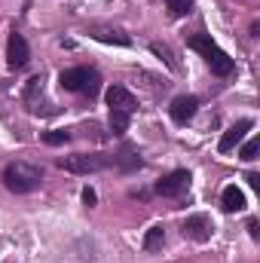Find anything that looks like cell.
<instances>
[{
  "instance_id": "cell-13",
  "label": "cell",
  "mask_w": 260,
  "mask_h": 263,
  "mask_svg": "<svg viewBox=\"0 0 260 263\" xmlns=\"http://www.w3.org/2000/svg\"><path fill=\"white\" fill-rule=\"evenodd\" d=\"M162 245H165V230H162V223H156V227H150L147 236H144V251L153 254V251H159Z\"/></svg>"
},
{
  "instance_id": "cell-16",
  "label": "cell",
  "mask_w": 260,
  "mask_h": 263,
  "mask_svg": "<svg viewBox=\"0 0 260 263\" xmlns=\"http://www.w3.org/2000/svg\"><path fill=\"white\" fill-rule=\"evenodd\" d=\"M43 141H46L49 147H59V144H67V141H70V132L52 129V132H46V135H43Z\"/></svg>"
},
{
  "instance_id": "cell-12",
  "label": "cell",
  "mask_w": 260,
  "mask_h": 263,
  "mask_svg": "<svg viewBox=\"0 0 260 263\" xmlns=\"http://www.w3.org/2000/svg\"><path fill=\"white\" fill-rule=\"evenodd\" d=\"M92 37L95 40H101V43H117V46H129V37L123 34V31H117V28H92Z\"/></svg>"
},
{
  "instance_id": "cell-20",
  "label": "cell",
  "mask_w": 260,
  "mask_h": 263,
  "mask_svg": "<svg viewBox=\"0 0 260 263\" xmlns=\"http://www.w3.org/2000/svg\"><path fill=\"white\" fill-rule=\"evenodd\" d=\"M83 202H86L89 208H92V205L98 202V196H95V190H92V187H86V190H83Z\"/></svg>"
},
{
  "instance_id": "cell-6",
  "label": "cell",
  "mask_w": 260,
  "mask_h": 263,
  "mask_svg": "<svg viewBox=\"0 0 260 263\" xmlns=\"http://www.w3.org/2000/svg\"><path fill=\"white\" fill-rule=\"evenodd\" d=\"M196 110H199V98H196V95H181V98H175V101H172V107H169L172 120H175V123H181V126L193 120Z\"/></svg>"
},
{
  "instance_id": "cell-8",
  "label": "cell",
  "mask_w": 260,
  "mask_h": 263,
  "mask_svg": "<svg viewBox=\"0 0 260 263\" xmlns=\"http://www.w3.org/2000/svg\"><path fill=\"white\" fill-rule=\"evenodd\" d=\"M104 98H107V107H110V110H126V114H135V107H138L135 95H132L126 86H110Z\"/></svg>"
},
{
  "instance_id": "cell-7",
  "label": "cell",
  "mask_w": 260,
  "mask_h": 263,
  "mask_svg": "<svg viewBox=\"0 0 260 263\" xmlns=\"http://www.w3.org/2000/svg\"><path fill=\"white\" fill-rule=\"evenodd\" d=\"M28 59H31L28 40L22 34H9V46H6V62H9V67H25Z\"/></svg>"
},
{
  "instance_id": "cell-19",
  "label": "cell",
  "mask_w": 260,
  "mask_h": 263,
  "mask_svg": "<svg viewBox=\"0 0 260 263\" xmlns=\"http://www.w3.org/2000/svg\"><path fill=\"white\" fill-rule=\"evenodd\" d=\"M150 49H153V52H156V55H159L169 67H178V65H175V59H172V49H169V46H162V43H150Z\"/></svg>"
},
{
  "instance_id": "cell-10",
  "label": "cell",
  "mask_w": 260,
  "mask_h": 263,
  "mask_svg": "<svg viewBox=\"0 0 260 263\" xmlns=\"http://www.w3.org/2000/svg\"><path fill=\"white\" fill-rule=\"evenodd\" d=\"M251 126H254L251 120H239L236 126H230V129L224 132V138H220L217 150H220V153H230V150H233V147H236V144L245 138V132H251Z\"/></svg>"
},
{
  "instance_id": "cell-2",
  "label": "cell",
  "mask_w": 260,
  "mask_h": 263,
  "mask_svg": "<svg viewBox=\"0 0 260 263\" xmlns=\"http://www.w3.org/2000/svg\"><path fill=\"white\" fill-rule=\"evenodd\" d=\"M43 181V172L37 165H28V162H9L3 168V184L9 193H31L37 184Z\"/></svg>"
},
{
  "instance_id": "cell-22",
  "label": "cell",
  "mask_w": 260,
  "mask_h": 263,
  "mask_svg": "<svg viewBox=\"0 0 260 263\" xmlns=\"http://www.w3.org/2000/svg\"><path fill=\"white\" fill-rule=\"evenodd\" d=\"M248 184L257 190V187H260V175H254V172H251V175H248Z\"/></svg>"
},
{
  "instance_id": "cell-3",
  "label": "cell",
  "mask_w": 260,
  "mask_h": 263,
  "mask_svg": "<svg viewBox=\"0 0 260 263\" xmlns=\"http://www.w3.org/2000/svg\"><path fill=\"white\" fill-rule=\"evenodd\" d=\"M59 83H62V89H67V92H83V95H89V98H95L98 89H101L98 70H89V67H70V70H62Z\"/></svg>"
},
{
  "instance_id": "cell-21",
  "label": "cell",
  "mask_w": 260,
  "mask_h": 263,
  "mask_svg": "<svg viewBox=\"0 0 260 263\" xmlns=\"http://www.w3.org/2000/svg\"><path fill=\"white\" fill-rule=\"evenodd\" d=\"M248 233H251V239H260V223L257 220H248Z\"/></svg>"
},
{
  "instance_id": "cell-5",
  "label": "cell",
  "mask_w": 260,
  "mask_h": 263,
  "mask_svg": "<svg viewBox=\"0 0 260 263\" xmlns=\"http://www.w3.org/2000/svg\"><path fill=\"white\" fill-rule=\"evenodd\" d=\"M187 187H190V172H184V168H178V172L165 175L162 181H156L159 196H181V193H187Z\"/></svg>"
},
{
  "instance_id": "cell-18",
  "label": "cell",
  "mask_w": 260,
  "mask_h": 263,
  "mask_svg": "<svg viewBox=\"0 0 260 263\" xmlns=\"http://www.w3.org/2000/svg\"><path fill=\"white\" fill-rule=\"evenodd\" d=\"M257 153H260V141H257V138H251V141L242 147V153H239V156H242L245 162H254V159H257Z\"/></svg>"
},
{
  "instance_id": "cell-11",
  "label": "cell",
  "mask_w": 260,
  "mask_h": 263,
  "mask_svg": "<svg viewBox=\"0 0 260 263\" xmlns=\"http://www.w3.org/2000/svg\"><path fill=\"white\" fill-rule=\"evenodd\" d=\"M220 202H224V211H242L248 202H245V193L236 187V184H230V187H224V193H220Z\"/></svg>"
},
{
  "instance_id": "cell-9",
  "label": "cell",
  "mask_w": 260,
  "mask_h": 263,
  "mask_svg": "<svg viewBox=\"0 0 260 263\" xmlns=\"http://www.w3.org/2000/svg\"><path fill=\"white\" fill-rule=\"evenodd\" d=\"M184 236L193 242H208L211 239V220L205 214H190L184 220Z\"/></svg>"
},
{
  "instance_id": "cell-14",
  "label": "cell",
  "mask_w": 260,
  "mask_h": 263,
  "mask_svg": "<svg viewBox=\"0 0 260 263\" xmlns=\"http://www.w3.org/2000/svg\"><path fill=\"white\" fill-rule=\"evenodd\" d=\"M129 120H132V114H126V110H110V129H114V135H126Z\"/></svg>"
},
{
  "instance_id": "cell-17",
  "label": "cell",
  "mask_w": 260,
  "mask_h": 263,
  "mask_svg": "<svg viewBox=\"0 0 260 263\" xmlns=\"http://www.w3.org/2000/svg\"><path fill=\"white\" fill-rule=\"evenodd\" d=\"M117 162H120V168H123V172H132V168H141V156H135L132 150H126V153H123V156H120Z\"/></svg>"
},
{
  "instance_id": "cell-15",
  "label": "cell",
  "mask_w": 260,
  "mask_h": 263,
  "mask_svg": "<svg viewBox=\"0 0 260 263\" xmlns=\"http://www.w3.org/2000/svg\"><path fill=\"white\" fill-rule=\"evenodd\" d=\"M165 3H169V9H172L175 18H184V15L193 12V0H165Z\"/></svg>"
},
{
  "instance_id": "cell-1",
  "label": "cell",
  "mask_w": 260,
  "mask_h": 263,
  "mask_svg": "<svg viewBox=\"0 0 260 263\" xmlns=\"http://www.w3.org/2000/svg\"><path fill=\"white\" fill-rule=\"evenodd\" d=\"M187 46L190 49H196L202 59H205V65L211 67V73H217V77H230L233 70H236V62L211 40V34H196V37H190L187 40Z\"/></svg>"
},
{
  "instance_id": "cell-4",
  "label": "cell",
  "mask_w": 260,
  "mask_h": 263,
  "mask_svg": "<svg viewBox=\"0 0 260 263\" xmlns=\"http://www.w3.org/2000/svg\"><path fill=\"white\" fill-rule=\"evenodd\" d=\"M114 159H107V156H98V153H73V156H62L59 159V165L70 172V175H92V172H101V168H107Z\"/></svg>"
}]
</instances>
